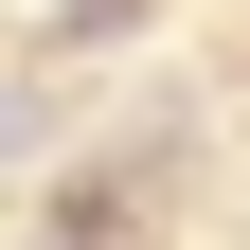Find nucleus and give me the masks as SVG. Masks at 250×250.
Returning <instances> with one entry per match:
<instances>
[{
    "label": "nucleus",
    "instance_id": "f257e3e1",
    "mask_svg": "<svg viewBox=\"0 0 250 250\" xmlns=\"http://www.w3.org/2000/svg\"><path fill=\"white\" fill-rule=\"evenodd\" d=\"M18 143H36V89H0V161H18Z\"/></svg>",
    "mask_w": 250,
    "mask_h": 250
}]
</instances>
